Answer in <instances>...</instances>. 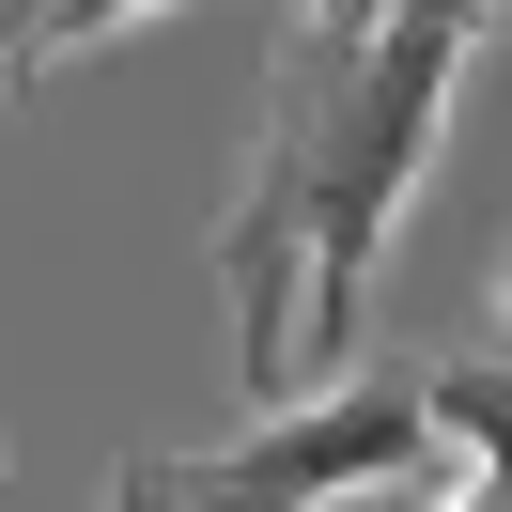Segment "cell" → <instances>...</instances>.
Instances as JSON below:
<instances>
[{
	"mask_svg": "<svg viewBox=\"0 0 512 512\" xmlns=\"http://www.w3.org/2000/svg\"><path fill=\"white\" fill-rule=\"evenodd\" d=\"M466 47L419 0H373V16H311L264 78V140L249 187L218 218V280H233V373L249 404H295V388L357 373V311H373V264L404 233L419 171L450 140V94H466Z\"/></svg>",
	"mask_w": 512,
	"mask_h": 512,
	"instance_id": "obj_1",
	"label": "cell"
},
{
	"mask_svg": "<svg viewBox=\"0 0 512 512\" xmlns=\"http://www.w3.org/2000/svg\"><path fill=\"white\" fill-rule=\"evenodd\" d=\"M435 435H466V481H435V512H512V373H435Z\"/></svg>",
	"mask_w": 512,
	"mask_h": 512,
	"instance_id": "obj_2",
	"label": "cell"
},
{
	"mask_svg": "<svg viewBox=\"0 0 512 512\" xmlns=\"http://www.w3.org/2000/svg\"><path fill=\"white\" fill-rule=\"evenodd\" d=\"M125 16H171V0H32V32H16V78H47V63H78V47H109ZM0 78V94H16Z\"/></svg>",
	"mask_w": 512,
	"mask_h": 512,
	"instance_id": "obj_3",
	"label": "cell"
},
{
	"mask_svg": "<svg viewBox=\"0 0 512 512\" xmlns=\"http://www.w3.org/2000/svg\"><path fill=\"white\" fill-rule=\"evenodd\" d=\"M109 512H249V497H233L202 450H156V466H125V481H109Z\"/></svg>",
	"mask_w": 512,
	"mask_h": 512,
	"instance_id": "obj_4",
	"label": "cell"
},
{
	"mask_svg": "<svg viewBox=\"0 0 512 512\" xmlns=\"http://www.w3.org/2000/svg\"><path fill=\"white\" fill-rule=\"evenodd\" d=\"M419 16H450V32H497V0H419Z\"/></svg>",
	"mask_w": 512,
	"mask_h": 512,
	"instance_id": "obj_5",
	"label": "cell"
},
{
	"mask_svg": "<svg viewBox=\"0 0 512 512\" xmlns=\"http://www.w3.org/2000/svg\"><path fill=\"white\" fill-rule=\"evenodd\" d=\"M481 311H497V342H512V249H497V280H481Z\"/></svg>",
	"mask_w": 512,
	"mask_h": 512,
	"instance_id": "obj_6",
	"label": "cell"
},
{
	"mask_svg": "<svg viewBox=\"0 0 512 512\" xmlns=\"http://www.w3.org/2000/svg\"><path fill=\"white\" fill-rule=\"evenodd\" d=\"M16 32H32V0H0V78H16Z\"/></svg>",
	"mask_w": 512,
	"mask_h": 512,
	"instance_id": "obj_7",
	"label": "cell"
},
{
	"mask_svg": "<svg viewBox=\"0 0 512 512\" xmlns=\"http://www.w3.org/2000/svg\"><path fill=\"white\" fill-rule=\"evenodd\" d=\"M311 16H373V0H311Z\"/></svg>",
	"mask_w": 512,
	"mask_h": 512,
	"instance_id": "obj_8",
	"label": "cell"
}]
</instances>
